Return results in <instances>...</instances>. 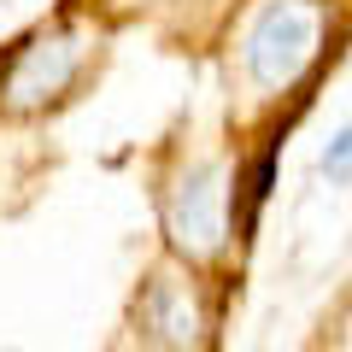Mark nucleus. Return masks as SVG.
Instances as JSON below:
<instances>
[{
	"mask_svg": "<svg viewBox=\"0 0 352 352\" xmlns=\"http://www.w3.org/2000/svg\"><path fill=\"white\" fill-rule=\"evenodd\" d=\"M317 59V6L311 0H270L247 30V71L264 88H288Z\"/></svg>",
	"mask_w": 352,
	"mask_h": 352,
	"instance_id": "1",
	"label": "nucleus"
},
{
	"mask_svg": "<svg viewBox=\"0 0 352 352\" xmlns=\"http://www.w3.org/2000/svg\"><path fill=\"white\" fill-rule=\"evenodd\" d=\"M164 229H170L176 247L188 252H217L223 247V170L200 164L176 182L170 206H164Z\"/></svg>",
	"mask_w": 352,
	"mask_h": 352,
	"instance_id": "2",
	"label": "nucleus"
},
{
	"mask_svg": "<svg viewBox=\"0 0 352 352\" xmlns=\"http://www.w3.org/2000/svg\"><path fill=\"white\" fill-rule=\"evenodd\" d=\"M76 65H82V47H76L71 36H41L30 41V47H18V59L6 65V100L12 106H41L53 100V94H65V82L76 76Z\"/></svg>",
	"mask_w": 352,
	"mask_h": 352,
	"instance_id": "3",
	"label": "nucleus"
},
{
	"mask_svg": "<svg viewBox=\"0 0 352 352\" xmlns=\"http://www.w3.org/2000/svg\"><path fill=\"white\" fill-rule=\"evenodd\" d=\"M141 329L159 352H194L200 346V305L176 276H159L141 300Z\"/></svg>",
	"mask_w": 352,
	"mask_h": 352,
	"instance_id": "4",
	"label": "nucleus"
},
{
	"mask_svg": "<svg viewBox=\"0 0 352 352\" xmlns=\"http://www.w3.org/2000/svg\"><path fill=\"white\" fill-rule=\"evenodd\" d=\"M264 194H270V153H264V159L247 170V188H241V223H247V229H252V217H258Z\"/></svg>",
	"mask_w": 352,
	"mask_h": 352,
	"instance_id": "5",
	"label": "nucleus"
},
{
	"mask_svg": "<svg viewBox=\"0 0 352 352\" xmlns=\"http://www.w3.org/2000/svg\"><path fill=\"white\" fill-rule=\"evenodd\" d=\"M323 170L335 176V182H346V188H352V124L323 147Z\"/></svg>",
	"mask_w": 352,
	"mask_h": 352,
	"instance_id": "6",
	"label": "nucleus"
}]
</instances>
